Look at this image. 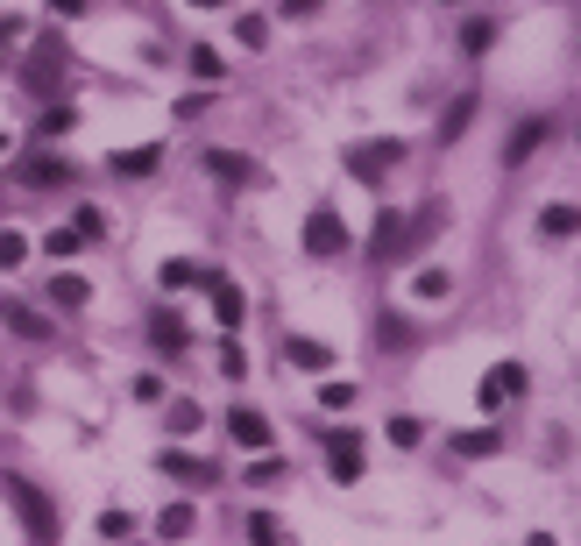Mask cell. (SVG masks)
<instances>
[{
  "mask_svg": "<svg viewBox=\"0 0 581 546\" xmlns=\"http://www.w3.org/2000/svg\"><path fill=\"white\" fill-rule=\"evenodd\" d=\"M390 164H404V142H355V149H348V171H355L362 185L383 178Z\"/></svg>",
  "mask_w": 581,
  "mask_h": 546,
  "instance_id": "3",
  "label": "cell"
},
{
  "mask_svg": "<svg viewBox=\"0 0 581 546\" xmlns=\"http://www.w3.org/2000/svg\"><path fill=\"white\" fill-rule=\"evenodd\" d=\"M0 312H8V327H22L29 341H43V320H36V312H29V305H0Z\"/></svg>",
  "mask_w": 581,
  "mask_h": 546,
  "instance_id": "24",
  "label": "cell"
},
{
  "mask_svg": "<svg viewBox=\"0 0 581 546\" xmlns=\"http://www.w3.org/2000/svg\"><path fill=\"white\" fill-rule=\"evenodd\" d=\"M0 149H8V142H0Z\"/></svg>",
  "mask_w": 581,
  "mask_h": 546,
  "instance_id": "36",
  "label": "cell"
},
{
  "mask_svg": "<svg viewBox=\"0 0 581 546\" xmlns=\"http://www.w3.org/2000/svg\"><path fill=\"white\" fill-rule=\"evenodd\" d=\"M546 135H553V121H525V128L511 135V164H525L532 149H546Z\"/></svg>",
  "mask_w": 581,
  "mask_h": 546,
  "instance_id": "15",
  "label": "cell"
},
{
  "mask_svg": "<svg viewBox=\"0 0 581 546\" xmlns=\"http://www.w3.org/2000/svg\"><path fill=\"white\" fill-rule=\"evenodd\" d=\"M15 36H22V22H0V50H8Z\"/></svg>",
  "mask_w": 581,
  "mask_h": 546,
  "instance_id": "32",
  "label": "cell"
},
{
  "mask_svg": "<svg viewBox=\"0 0 581 546\" xmlns=\"http://www.w3.org/2000/svg\"><path fill=\"white\" fill-rule=\"evenodd\" d=\"M227 433H234V447H270V419L256 405H234L227 412Z\"/></svg>",
  "mask_w": 581,
  "mask_h": 546,
  "instance_id": "6",
  "label": "cell"
},
{
  "mask_svg": "<svg viewBox=\"0 0 581 546\" xmlns=\"http://www.w3.org/2000/svg\"><path fill=\"white\" fill-rule=\"evenodd\" d=\"M185 64H192V71H199V78H206V86H213V78H220V71H227V64H220V50H206V43H199V50H192V57H185Z\"/></svg>",
  "mask_w": 581,
  "mask_h": 546,
  "instance_id": "23",
  "label": "cell"
},
{
  "mask_svg": "<svg viewBox=\"0 0 581 546\" xmlns=\"http://www.w3.org/2000/svg\"><path fill=\"white\" fill-rule=\"evenodd\" d=\"M284 355H291L298 369H334V348H326V341H305V334H298V341H284Z\"/></svg>",
  "mask_w": 581,
  "mask_h": 546,
  "instance_id": "12",
  "label": "cell"
},
{
  "mask_svg": "<svg viewBox=\"0 0 581 546\" xmlns=\"http://www.w3.org/2000/svg\"><path fill=\"white\" fill-rule=\"evenodd\" d=\"M518 390H525V362H496V369L475 383V405H482V412H504Z\"/></svg>",
  "mask_w": 581,
  "mask_h": 546,
  "instance_id": "2",
  "label": "cell"
},
{
  "mask_svg": "<svg viewBox=\"0 0 581 546\" xmlns=\"http://www.w3.org/2000/svg\"><path fill=\"white\" fill-rule=\"evenodd\" d=\"M100 234H107V220L86 206V213H78V220H64L57 234H50V256H78V249H86V242H100Z\"/></svg>",
  "mask_w": 581,
  "mask_h": 546,
  "instance_id": "4",
  "label": "cell"
},
{
  "mask_svg": "<svg viewBox=\"0 0 581 546\" xmlns=\"http://www.w3.org/2000/svg\"><path fill=\"white\" fill-rule=\"evenodd\" d=\"M50 8H57V15H86V0H50Z\"/></svg>",
  "mask_w": 581,
  "mask_h": 546,
  "instance_id": "31",
  "label": "cell"
},
{
  "mask_svg": "<svg viewBox=\"0 0 581 546\" xmlns=\"http://www.w3.org/2000/svg\"><path fill=\"white\" fill-rule=\"evenodd\" d=\"M454 454L482 461V454H496V433H489V426H482V433H461V440H454Z\"/></svg>",
  "mask_w": 581,
  "mask_h": 546,
  "instance_id": "22",
  "label": "cell"
},
{
  "mask_svg": "<svg viewBox=\"0 0 581 546\" xmlns=\"http://www.w3.org/2000/svg\"><path fill=\"white\" fill-rule=\"evenodd\" d=\"M71 164H57V156H29V171H22V185H57Z\"/></svg>",
  "mask_w": 581,
  "mask_h": 546,
  "instance_id": "19",
  "label": "cell"
},
{
  "mask_svg": "<svg viewBox=\"0 0 581 546\" xmlns=\"http://www.w3.org/2000/svg\"><path fill=\"white\" fill-rule=\"evenodd\" d=\"M206 284H213V320L241 327V284H227V277H206Z\"/></svg>",
  "mask_w": 581,
  "mask_h": 546,
  "instance_id": "11",
  "label": "cell"
},
{
  "mask_svg": "<svg viewBox=\"0 0 581 546\" xmlns=\"http://www.w3.org/2000/svg\"><path fill=\"white\" fill-rule=\"evenodd\" d=\"M447 291H454V277H447V270H419V277H411V298H426V305H440Z\"/></svg>",
  "mask_w": 581,
  "mask_h": 546,
  "instance_id": "16",
  "label": "cell"
},
{
  "mask_svg": "<svg viewBox=\"0 0 581 546\" xmlns=\"http://www.w3.org/2000/svg\"><path fill=\"white\" fill-rule=\"evenodd\" d=\"M489 43H496V29H489V22H468V29H461V50H475V57H482Z\"/></svg>",
  "mask_w": 581,
  "mask_h": 546,
  "instance_id": "27",
  "label": "cell"
},
{
  "mask_svg": "<svg viewBox=\"0 0 581 546\" xmlns=\"http://www.w3.org/2000/svg\"><path fill=\"white\" fill-rule=\"evenodd\" d=\"M192 8H227V0H192Z\"/></svg>",
  "mask_w": 581,
  "mask_h": 546,
  "instance_id": "35",
  "label": "cell"
},
{
  "mask_svg": "<svg viewBox=\"0 0 581 546\" xmlns=\"http://www.w3.org/2000/svg\"><path fill=\"white\" fill-rule=\"evenodd\" d=\"M149 334H156V348H163V355H178V348H185V320H178V312H156Z\"/></svg>",
  "mask_w": 581,
  "mask_h": 546,
  "instance_id": "14",
  "label": "cell"
},
{
  "mask_svg": "<svg viewBox=\"0 0 581 546\" xmlns=\"http://www.w3.org/2000/svg\"><path fill=\"white\" fill-rule=\"evenodd\" d=\"M171 433H199V405H192V398L171 405Z\"/></svg>",
  "mask_w": 581,
  "mask_h": 546,
  "instance_id": "29",
  "label": "cell"
},
{
  "mask_svg": "<svg viewBox=\"0 0 581 546\" xmlns=\"http://www.w3.org/2000/svg\"><path fill=\"white\" fill-rule=\"evenodd\" d=\"M156 277H163V291H192V284H199V270H192L185 256H171V263H163Z\"/></svg>",
  "mask_w": 581,
  "mask_h": 546,
  "instance_id": "20",
  "label": "cell"
},
{
  "mask_svg": "<svg viewBox=\"0 0 581 546\" xmlns=\"http://www.w3.org/2000/svg\"><path fill=\"white\" fill-rule=\"evenodd\" d=\"M326 454H334V483H362V440L355 433H334Z\"/></svg>",
  "mask_w": 581,
  "mask_h": 546,
  "instance_id": "7",
  "label": "cell"
},
{
  "mask_svg": "<svg viewBox=\"0 0 581 546\" xmlns=\"http://www.w3.org/2000/svg\"><path fill=\"white\" fill-rule=\"evenodd\" d=\"M206 171H213L220 185H248V178H256V164H248V156H234V149H213Z\"/></svg>",
  "mask_w": 581,
  "mask_h": 546,
  "instance_id": "10",
  "label": "cell"
},
{
  "mask_svg": "<svg viewBox=\"0 0 581 546\" xmlns=\"http://www.w3.org/2000/svg\"><path fill=\"white\" fill-rule=\"evenodd\" d=\"M305 249H312V256H341V249H348V227H341V213H326V206H319V213L305 220Z\"/></svg>",
  "mask_w": 581,
  "mask_h": 546,
  "instance_id": "5",
  "label": "cell"
},
{
  "mask_svg": "<svg viewBox=\"0 0 581 546\" xmlns=\"http://www.w3.org/2000/svg\"><path fill=\"white\" fill-rule=\"evenodd\" d=\"M319 405H326V412H348V405H355V383H326Z\"/></svg>",
  "mask_w": 581,
  "mask_h": 546,
  "instance_id": "25",
  "label": "cell"
},
{
  "mask_svg": "<svg viewBox=\"0 0 581 546\" xmlns=\"http://www.w3.org/2000/svg\"><path fill=\"white\" fill-rule=\"evenodd\" d=\"M8 497H15V511H22V525H29V539H36V546H50V539H57V511H50V497H43V490H29L22 476H8Z\"/></svg>",
  "mask_w": 581,
  "mask_h": 546,
  "instance_id": "1",
  "label": "cell"
},
{
  "mask_svg": "<svg viewBox=\"0 0 581 546\" xmlns=\"http://www.w3.org/2000/svg\"><path fill=\"white\" fill-rule=\"evenodd\" d=\"M574 227H581V213H574V206H546V213H539V234H553V242H567Z\"/></svg>",
  "mask_w": 581,
  "mask_h": 546,
  "instance_id": "17",
  "label": "cell"
},
{
  "mask_svg": "<svg viewBox=\"0 0 581 546\" xmlns=\"http://www.w3.org/2000/svg\"><path fill=\"white\" fill-rule=\"evenodd\" d=\"M192 525H199V511H192V504H163V511H156V539H163V546H178Z\"/></svg>",
  "mask_w": 581,
  "mask_h": 546,
  "instance_id": "9",
  "label": "cell"
},
{
  "mask_svg": "<svg viewBox=\"0 0 581 546\" xmlns=\"http://www.w3.org/2000/svg\"><path fill=\"white\" fill-rule=\"evenodd\" d=\"M29 256V234H0V270H15Z\"/></svg>",
  "mask_w": 581,
  "mask_h": 546,
  "instance_id": "26",
  "label": "cell"
},
{
  "mask_svg": "<svg viewBox=\"0 0 581 546\" xmlns=\"http://www.w3.org/2000/svg\"><path fill=\"white\" fill-rule=\"evenodd\" d=\"M156 164H163V149H156V142H142V149H114V156H107V171H121V178H149Z\"/></svg>",
  "mask_w": 581,
  "mask_h": 546,
  "instance_id": "8",
  "label": "cell"
},
{
  "mask_svg": "<svg viewBox=\"0 0 581 546\" xmlns=\"http://www.w3.org/2000/svg\"><path fill=\"white\" fill-rule=\"evenodd\" d=\"M532 546H560V539H546V532H532Z\"/></svg>",
  "mask_w": 581,
  "mask_h": 546,
  "instance_id": "34",
  "label": "cell"
},
{
  "mask_svg": "<svg viewBox=\"0 0 581 546\" xmlns=\"http://www.w3.org/2000/svg\"><path fill=\"white\" fill-rule=\"evenodd\" d=\"M468 114H475V100H454V107H447V121H440V135H447V142H454V135H461V128H468Z\"/></svg>",
  "mask_w": 581,
  "mask_h": 546,
  "instance_id": "28",
  "label": "cell"
},
{
  "mask_svg": "<svg viewBox=\"0 0 581 546\" xmlns=\"http://www.w3.org/2000/svg\"><path fill=\"white\" fill-rule=\"evenodd\" d=\"M50 298H57V305H86V277L57 270V277H50Z\"/></svg>",
  "mask_w": 581,
  "mask_h": 546,
  "instance_id": "21",
  "label": "cell"
},
{
  "mask_svg": "<svg viewBox=\"0 0 581 546\" xmlns=\"http://www.w3.org/2000/svg\"><path fill=\"white\" fill-rule=\"evenodd\" d=\"M163 468H171L178 483H213V468H206V461H192V454H163Z\"/></svg>",
  "mask_w": 581,
  "mask_h": 546,
  "instance_id": "18",
  "label": "cell"
},
{
  "mask_svg": "<svg viewBox=\"0 0 581 546\" xmlns=\"http://www.w3.org/2000/svg\"><path fill=\"white\" fill-rule=\"evenodd\" d=\"M284 8H291V15H312V8H319V0H284Z\"/></svg>",
  "mask_w": 581,
  "mask_h": 546,
  "instance_id": "33",
  "label": "cell"
},
{
  "mask_svg": "<svg viewBox=\"0 0 581 546\" xmlns=\"http://www.w3.org/2000/svg\"><path fill=\"white\" fill-rule=\"evenodd\" d=\"M29 78H36L43 93H50L57 78H64V50H57V43H43V50H36V64H29Z\"/></svg>",
  "mask_w": 581,
  "mask_h": 546,
  "instance_id": "13",
  "label": "cell"
},
{
  "mask_svg": "<svg viewBox=\"0 0 581 546\" xmlns=\"http://www.w3.org/2000/svg\"><path fill=\"white\" fill-rule=\"evenodd\" d=\"M390 440H397V447H419L426 426H419V419H390Z\"/></svg>",
  "mask_w": 581,
  "mask_h": 546,
  "instance_id": "30",
  "label": "cell"
}]
</instances>
